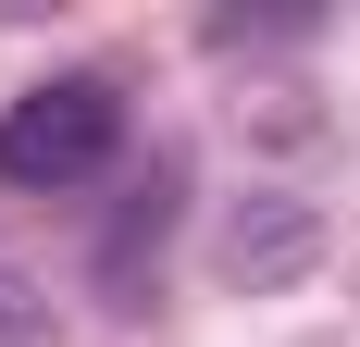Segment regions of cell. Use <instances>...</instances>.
<instances>
[{"label":"cell","instance_id":"obj_1","mask_svg":"<svg viewBox=\"0 0 360 347\" xmlns=\"http://www.w3.org/2000/svg\"><path fill=\"white\" fill-rule=\"evenodd\" d=\"M112 149H124V100H112L100 74H50V87H25V100L0 112V186H25V199L100 186Z\"/></svg>","mask_w":360,"mask_h":347},{"label":"cell","instance_id":"obj_2","mask_svg":"<svg viewBox=\"0 0 360 347\" xmlns=\"http://www.w3.org/2000/svg\"><path fill=\"white\" fill-rule=\"evenodd\" d=\"M0 347H50V298H37L13 261H0Z\"/></svg>","mask_w":360,"mask_h":347}]
</instances>
